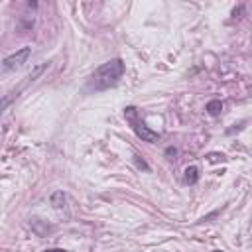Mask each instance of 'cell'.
I'll list each match as a JSON object with an SVG mask.
<instances>
[{
    "label": "cell",
    "mask_w": 252,
    "mask_h": 252,
    "mask_svg": "<svg viewBox=\"0 0 252 252\" xmlns=\"http://www.w3.org/2000/svg\"><path fill=\"white\" fill-rule=\"evenodd\" d=\"M124 71H126V65H124V61H122L120 57L110 59V61L102 63V65L91 75V79H89V89H93V91H106V89L114 87V85L122 79Z\"/></svg>",
    "instance_id": "obj_1"
},
{
    "label": "cell",
    "mask_w": 252,
    "mask_h": 252,
    "mask_svg": "<svg viewBox=\"0 0 252 252\" xmlns=\"http://www.w3.org/2000/svg\"><path fill=\"white\" fill-rule=\"evenodd\" d=\"M124 118L132 124V130L136 132L138 138H142V142H150V144H154V142L159 140V134H158L156 130H152V128L140 118L136 106H126V108H124Z\"/></svg>",
    "instance_id": "obj_2"
},
{
    "label": "cell",
    "mask_w": 252,
    "mask_h": 252,
    "mask_svg": "<svg viewBox=\"0 0 252 252\" xmlns=\"http://www.w3.org/2000/svg\"><path fill=\"white\" fill-rule=\"evenodd\" d=\"M30 55H32V47H22V49H18L16 53L4 57V61H2V71H4V73H10V71L22 67V65L28 61Z\"/></svg>",
    "instance_id": "obj_3"
},
{
    "label": "cell",
    "mask_w": 252,
    "mask_h": 252,
    "mask_svg": "<svg viewBox=\"0 0 252 252\" xmlns=\"http://www.w3.org/2000/svg\"><path fill=\"white\" fill-rule=\"evenodd\" d=\"M199 181V167L197 165H189L185 169V183L187 185H195Z\"/></svg>",
    "instance_id": "obj_4"
},
{
    "label": "cell",
    "mask_w": 252,
    "mask_h": 252,
    "mask_svg": "<svg viewBox=\"0 0 252 252\" xmlns=\"http://www.w3.org/2000/svg\"><path fill=\"white\" fill-rule=\"evenodd\" d=\"M205 110H207L211 116H217V114H220V110H222V102H220L219 98L209 100V102H207V106H205Z\"/></svg>",
    "instance_id": "obj_5"
},
{
    "label": "cell",
    "mask_w": 252,
    "mask_h": 252,
    "mask_svg": "<svg viewBox=\"0 0 252 252\" xmlns=\"http://www.w3.org/2000/svg\"><path fill=\"white\" fill-rule=\"evenodd\" d=\"M59 199H65V197H63V193H61V191L53 193V197H51V203H53V207H55V209H61V207H63V205L59 203Z\"/></svg>",
    "instance_id": "obj_6"
},
{
    "label": "cell",
    "mask_w": 252,
    "mask_h": 252,
    "mask_svg": "<svg viewBox=\"0 0 252 252\" xmlns=\"http://www.w3.org/2000/svg\"><path fill=\"white\" fill-rule=\"evenodd\" d=\"M134 159H136V163H138V167H142V169H146V171L150 169V167H148V163H146L144 159H140V156H134Z\"/></svg>",
    "instance_id": "obj_7"
},
{
    "label": "cell",
    "mask_w": 252,
    "mask_h": 252,
    "mask_svg": "<svg viewBox=\"0 0 252 252\" xmlns=\"http://www.w3.org/2000/svg\"><path fill=\"white\" fill-rule=\"evenodd\" d=\"M165 156H169V159H173V158H175V156H177V150H175V148H171V146H169V148H167V150H165Z\"/></svg>",
    "instance_id": "obj_8"
},
{
    "label": "cell",
    "mask_w": 252,
    "mask_h": 252,
    "mask_svg": "<svg viewBox=\"0 0 252 252\" xmlns=\"http://www.w3.org/2000/svg\"><path fill=\"white\" fill-rule=\"evenodd\" d=\"M219 158L222 159V156H219V154H211V156H209V161H217Z\"/></svg>",
    "instance_id": "obj_9"
},
{
    "label": "cell",
    "mask_w": 252,
    "mask_h": 252,
    "mask_svg": "<svg viewBox=\"0 0 252 252\" xmlns=\"http://www.w3.org/2000/svg\"><path fill=\"white\" fill-rule=\"evenodd\" d=\"M43 252H67V250H63V248H47Z\"/></svg>",
    "instance_id": "obj_10"
},
{
    "label": "cell",
    "mask_w": 252,
    "mask_h": 252,
    "mask_svg": "<svg viewBox=\"0 0 252 252\" xmlns=\"http://www.w3.org/2000/svg\"><path fill=\"white\" fill-rule=\"evenodd\" d=\"M215 252H222V250H215Z\"/></svg>",
    "instance_id": "obj_11"
}]
</instances>
